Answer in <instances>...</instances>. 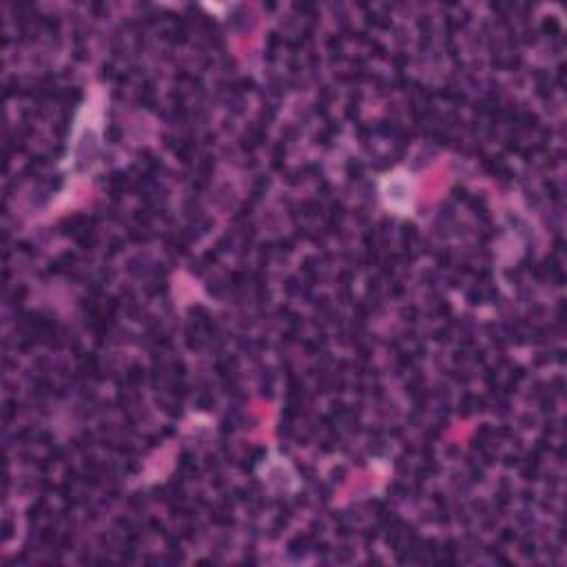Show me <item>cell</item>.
I'll list each match as a JSON object with an SVG mask.
<instances>
[{
  "mask_svg": "<svg viewBox=\"0 0 567 567\" xmlns=\"http://www.w3.org/2000/svg\"><path fill=\"white\" fill-rule=\"evenodd\" d=\"M102 151V102L100 98H91L80 109L74 133H71L69 156L65 169L69 175L82 178L98 167Z\"/></svg>",
  "mask_w": 567,
  "mask_h": 567,
  "instance_id": "6da1fadb",
  "label": "cell"
},
{
  "mask_svg": "<svg viewBox=\"0 0 567 567\" xmlns=\"http://www.w3.org/2000/svg\"><path fill=\"white\" fill-rule=\"evenodd\" d=\"M286 474H293V472H291V468H288V463H284V459H277L275 463H268V470H266L268 481H271V483L277 481L282 490H286V483L293 479V477L286 479Z\"/></svg>",
  "mask_w": 567,
  "mask_h": 567,
  "instance_id": "3957f363",
  "label": "cell"
},
{
  "mask_svg": "<svg viewBox=\"0 0 567 567\" xmlns=\"http://www.w3.org/2000/svg\"><path fill=\"white\" fill-rule=\"evenodd\" d=\"M379 193L386 209L395 211L397 215L412 213V204H415V182H412L410 173H406L404 169H397L386 175L379 184Z\"/></svg>",
  "mask_w": 567,
  "mask_h": 567,
  "instance_id": "7a4b0ae2",
  "label": "cell"
}]
</instances>
